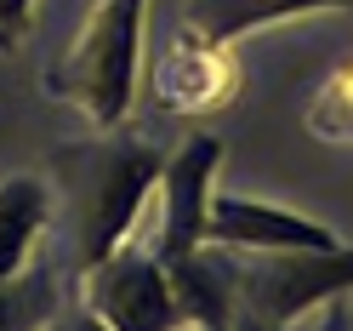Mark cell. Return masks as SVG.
I'll return each instance as SVG.
<instances>
[{"label": "cell", "instance_id": "9c48e42d", "mask_svg": "<svg viewBox=\"0 0 353 331\" xmlns=\"http://www.w3.org/2000/svg\"><path fill=\"white\" fill-rule=\"evenodd\" d=\"M52 194L40 178H6L0 183V320H12V280L23 269V257L34 252L40 229H46Z\"/></svg>", "mask_w": 353, "mask_h": 331}, {"label": "cell", "instance_id": "ba28073f", "mask_svg": "<svg viewBox=\"0 0 353 331\" xmlns=\"http://www.w3.org/2000/svg\"><path fill=\"white\" fill-rule=\"evenodd\" d=\"M307 12H353V0H188L183 35L205 40V46H234L251 29L285 23V17H307Z\"/></svg>", "mask_w": 353, "mask_h": 331}, {"label": "cell", "instance_id": "277c9868", "mask_svg": "<svg viewBox=\"0 0 353 331\" xmlns=\"http://www.w3.org/2000/svg\"><path fill=\"white\" fill-rule=\"evenodd\" d=\"M268 263L234 274V303H245L251 325H291L319 303L353 297V246L325 252H262Z\"/></svg>", "mask_w": 353, "mask_h": 331}, {"label": "cell", "instance_id": "7a4b0ae2", "mask_svg": "<svg viewBox=\"0 0 353 331\" xmlns=\"http://www.w3.org/2000/svg\"><path fill=\"white\" fill-rule=\"evenodd\" d=\"M165 154L143 138H108V143H74L57 149V189L74 217V257L80 269L103 263L137 223L148 189L160 183Z\"/></svg>", "mask_w": 353, "mask_h": 331}, {"label": "cell", "instance_id": "6da1fadb", "mask_svg": "<svg viewBox=\"0 0 353 331\" xmlns=\"http://www.w3.org/2000/svg\"><path fill=\"white\" fill-rule=\"evenodd\" d=\"M223 160L216 138H188L176 154H165L160 166V194H165V217H160V269L176 292V308L194 325H228L234 320V285L228 274L211 269L205 246V206H211V171Z\"/></svg>", "mask_w": 353, "mask_h": 331}, {"label": "cell", "instance_id": "3957f363", "mask_svg": "<svg viewBox=\"0 0 353 331\" xmlns=\"http://www.w3.org/2000/svg\"><path fill=\"white\" fill-rule=\"evenodd\" d=\"M143 12L148 0H97L74 52L46 75L52 97L85 108L92 126H120L137 86V40H143Z\"/></svg>", "mask_w": 353, "mask_h": 331}, {"label": "cell", "instance_id": "5b68a950", "mask_svg": "<svg viewBox=\"0 0 353 331\" xmlns=\"http://www.w3.org/2000/svg\"><path fill=\"white\" fill-rule=\"evenodd\" d=\"M80 285H85V308H92L103 325H120V331L183 325V308H176V292H171V280L160 269V257L125 246V240L103 263L80 269Z\"/></svg>", "mask_w": 353, "mask_h": 331}, {"label": "cell", "instance_id": "52a82bcc", "mask_svg": "<svg viewBox=\"0 0 353 331\" xmlns=\"http://www.w3.org/2000/svg\"><path fill=\"white\" fill-rule=\"evenodd\" d=\"M239 86V69L223 57V46H205V40L183 35V46H176L160 75H154V103L171 108V115H188V108H216L228 103V92Z\"/></svg>", "mask_w": 353, "mask_h": 331}, {"label": "cell", "instance_id": "30bf717a", "mask_svg": "<svg viewBox=\"0 0 353 331\" xmlns=\"http://www.w3.org/2000/svg\"><path fill=\"white\" fill-rule=\"evenodd\" d=\"M307 126H314L319 138H353V63L319 86L314 108H307Z\"/></svg>", "mask_w": 353, "mask_h": 331}, {"label": "cell", "instance_id": "8fae6325", "mask_svg": "<svg viewBox=\"0 0 353 331\" xmlns=\"http://www.w3.org/2000/svg\"><path fill=\"white\" fill-rule=\"evenodd\" d=\"M29 12H34V0H0V52H12L17 40H23Z\"/></svg>", "mask_w": 353, "mask_h": 331}, {"label": "cell", "instance_id": "8992f818", "mask_svg": "<svg viewBox=\"0 0 353 331\" xmlns=\"http://www.w3.org/2000/svg\"><path fill=\"white\" fill-rule=\"evenodd\" d=\"M205 240L211 246H239V252H325L336 246V234L325 223L268 206V200H245V194H211L205 206Z\"/></svg>", "mask_w": 353, "mask_h": 331}]
</instances>
